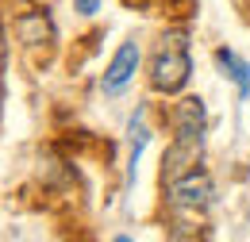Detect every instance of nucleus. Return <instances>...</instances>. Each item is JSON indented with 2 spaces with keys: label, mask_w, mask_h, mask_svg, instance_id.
Wrapping results in <instances>:
<instances>
[{
  "label": "nucleus",
  "mask_w": 250,
  "mask_h": 242,
  "mask_svg": "<svg viewBox=\"0 0 250 242\" xmlns=\"http://www.w3.org/2000/svg\"><path fill=\"white\" fill-rule=\"evenodd\" d=\"M0 58H4V42H0Z\"/></svg>",
  "instance_id": "6e6552de"
},
{
  "label": "nucleus",
  "mask_w": 250,
  "mask_h": 242,
  "mask_svg": "<svg viewBox=\"0 0 250 242\" xmlns=\"http://www.w3.org/2000/svg\"><path fill=\"white\" fill-rule=\"evenodd\" d=\"M166 192H169V208H177V212L196 215L212 204V181H208V173H196V169L177 177V181H169Z\"/></svg>",
  "instance_id": "f03ea898"
},
{
  "label": "nucleus",
  "mask_w": 250,
  "mask_h": 242,
  "mask_svg": "<svg viewBox=\"0 0 250 242\" xmlns=\"http://www.w3.org/2000/svg\"><path fill=\"white\" fill-rule=\"evenodd\" d=\"M77 12H85V16H93V12H96V0H77Z\"/></svg>",
  "instance_id": "0eeeda50"
},
{
  "label": "nucleus",
  "mask_w": 250,
  "mask_h": 242,
  "mask_svg": "<svg viewBox=\"0 0 250 242\" xmlns=\"http://www.w3.org/2000/svg\"><path fill=\"white\" fill-rule=\"evenodd\" d=\"M216 61L227 69V77L239 85V92H243V96H250V65H247V61L239 58L235 50H227V46H219V50H216Z\"/></svg>",
  "instance_id": "20e7f679"
},
{
  "label": "nucleus",
  "mask_w": 250,
  "mask_h": 242,
  "mask_svg": "<svg viewBox=\"0 0 250 242\" xmlns=\"http://www.w3.org/2000/svg\"><path fill=\"white\" fill-rule=\"evenodd\" d=\"M146 142H150V131H146V123H143V112L131 120V181H135V165H139V158L146 150Z\"/></svg>",
  "instance_id": "423d86ee"
},
{
  "label": "nucleus",
  "mask_w": 250,
  "mask_h": 242,
  "mask_svg": "<svg viewBox=\"0 0 250 242\" xmlns=\"http://www.w3.org/2000/svg\"><path fill=\"white\" fill-rule=\"evenodd\" d=\"M188 73H192V61H188V35L181 27L166 31L162 42L154 50V65H150V85L158 92H177L185 89Z\"/></svg>",
  "instance_id": "f257e3e1"
},
{
  "label": "nucleus",
  "mask_w": 250,
  "mask_h": 242,
  "mask_svg": "<svg viewBox=\"0 0 250 242\" xmlns=\"http://www.w3.org/2000/svg\"><path fill=\"white\" fill-rule=\"evenodd\" d=\"M135 69H139V46H135V42H124V46L116 50L112 65L104 69V92H112V96H116V92L135 77Z\"/></svg>",
  "instance_id": "7ed1b4c3"
},
{
  "label": "nucleus",
  "mask_w": 250,
  "mask_h": 242,
  "mask_svg": "<svg viewBox=\"0 0 250 242\" xmlns=\"http://www.w3.org/2000/svg\"><path fill=\"white\" fill-rule=\"evenodd\" d=\"M16 27H20V39L31 42V46L35 42H50V23H46L42 16H23Z\"/></svg>",
  "instance_id": "39448f33"
}]
</instances>
